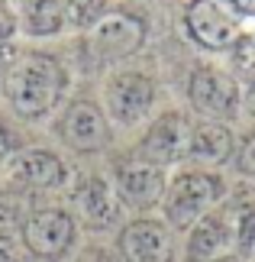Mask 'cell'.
Here are the masks:
<instances>
[{
	"label": "cell",
	"instance_id": "1",
	"mask_svg": "<svg viewBox=\"0 0 255 262\" xmlns=\"http://www.w3.org/2000/svg\"><path fill=\"white\" fill-rule=\"evenodd\" d=\"M7 104L26 120H39L52 114L55 104L65 94V68L52 55L29 52L16 62H10L4 75Z\"/></svg>",
	"mask_w": 255,
	"mask_h": 262
},
{
	"label": "cell",
	"instance_id": "2",
	"mask_svg": "<svg viewBox=\"0 0 255 262\" xmlns=\"http://www.w3.org/2000/svg\"><path fill=\"white\" fill-rule=\"evenodd\" d=\"M226 185L213 172H181L171 185L165 188L161 207L165 220L175 230H191L200 217H207L213 207L223 201Z\"/></svg>",
	"mask_w": 255,
	"mask_h": 262
},
{
	"label": "cell",
	"instance_id": "3",
	"mask_svg": "<svg viewBox=\"0 0 255 262\" xmlns=\"http://www.w3.org/2000/svg\"><path fill=\"white\" fill-rule=\"evenodd\" d=\"M188 100L197 114L210 120H236L242 114V91L236 84V78L210 65H200L191 72Z\"/></svg>",
	"mask_w": 255,
	"mask_h": 262
},
{
	"label": "cell",
	"instance_id": "4",
	"mask_svg": "<svg viewBox=\"0 0 255 262\" xmlns=\"http://www.w3.org/2000/svg\"><path fill=\"white\" fill-rule=\"evenodd\" d=\"M184 26L191 39L210 52H226L236 49L242 39L239 19L229 13L220 0H191L184 10Z\"/></svg>",
	"mask_w": 255,
	"mask_h": 262
},
{
	"label": "cell",
	"instance_id": "5",
	"mask_svg": "<svg viewBox=\"0 0 255 262\" xmlns=\"http://www.w3.org/2000/svg\"><path fill=\"white\" fill-rule=\"evenodd\" d=\"M155 107V84L142 72H117L107 81V114L120 126L142 123Z\"/></svg>",
	"mask_w": 255,
	"mask_h": 262
},
{
	"label": "cell",
	"instance_id": "6",
	"mask_svg": "<svg viewBox=\"0 0 255 262\" xmlns=\"http://www.w3.org/2000/svg\"><path fill=\"white\" fill-rule=\"evenodd\" d=\"M191 133H194V123L184 114H175V110H171V114H161L155 123L149 126V133L142 136L139 159L158 165V168L175 165L181 159H188V152H191Z\"/></svg>",
	"mask_w": 255,
	"mask_h": 262
},
{
	"label": "cell",
	"instance_id": "7",
	"mask_svg": "<svg viewBox=\"0 0 255 262\" xmlns=\"http://www.w3.org/2000/svg\"><path fill=\"white\" fill-rule=\"evenodd\" d=\"M117 246L123 262H175V233L165 220H132L120 230Z\"/></svg>",
	"mask_w": 255,
	"mask_h": 262
},
{
	"label": "cell",
	"instance_id": "8",
	"mask_svg": "<svg viewBox=\"0 0 255 262\" xmlns=\"http://www.w3.org/2000/svg\"><path fill=\"white\" fill-rule=\"evenodd\" d=\"M58 136L75 152H100L110 146V123L107 114L94 100H71L58 120Z\"/></svg>",
	"mask_w": 255,
	"mask_h": 262
},
{
	"label": "cell",
	"instance_id": "9",
	"mask_svg": "<svg viewBox=\"0 0 255 262\" xmlns=\"http://www.w3.org/2000/svg\"><path fill=\"white\" fill-rule=\"evenodd\" d=\"M23 243L29 249V256H42V259L65 256L75 243V217L58 207L33 210L23 224Z\"/></svg>",
	"mask_w": 255,
	"mask_h": 262
},
{
	"label": "cell",
	"instance_id": "10",
	"mask_svg": "<svg viewBox=\"0 0 255 262\" xmlns=\"http://www.w3.org/2000/svg\"><path fill=\"white\" fill-rule=\"evenodd\" d=\"M142 39H146V23L132 13H107L90 29V46L107 62L132 55L142 46Z\"/></svg>",
	"mask_w": 255,
	"mask_h": 262
},
{
	"label": "cell",
	"instance_id": "11",
	"mask_svg": "<svg viewBox=\"0 0 255 262\" xmlns=\"http://www.w3.org/2000/svg\"><path fill=\"white\" fill-rule=\"evenodd\" d=\"M165 172L152 162L132 159L117 165V194L129 207H155L165 198Z\"/></svg>",
	"mask_w": 255,
	"mask_h": 262
},
{
	"label": "cell",
	"instance_id": "12",
	"mask_svg": "<svg viewBox=\"0 0 255 262\" xmlns=\"http://www.w3.org/2000/svg\"><path fill=\"white\" fill-rule=\"evenodd\" d=\"M10 178H13L16 188L26 191H52L65 181V162L55 152L29 149V152H19L10 162Z\"/></svg>",
	"mask_w": 255,
	"mask_h": 262
},
{
	"label": "cell",
	"instance_id": "13",
	"mask_svg": "<svg viewBox=\"0 0 255 262\" xmlns=\"http://www.w3.org/2000/svg\"><path fill=\"white\" fill-rule=\"evenodd\" d=\"M75 207L87 227H110L120 220V198L104 178H84L75 188Z\"/></svg>",
	"mask_w": 255,
	"mask_h": 262
},
{
	"label": "cell",
	"instance_id": "14",
	"mask_svg": "<svg viewBox=\"0 0 255 262\" xmlns=\"http://www.w3.org/2000/svg\"><path fill=\"white\" fill-rule=\"evenodd\" d=\"M233 243V227L229 220L210 210L207 217H200L197 224L188 230V259L191 262H210L226 253V246Z\"/></svg>",
	"mask_w": 255,
	"mask_h": 262
},
{
	"label": "cell",
	"instance_id": "15",
	"mask_svg": "<svg viewBox=\"0 0 255 262\" xmlns=\"http://www.w3.org/2000/svg\"><path fill=\"white\" fill-rule=\"evenodd\" d=\"M191 159H197L200 165H223L236 156V136H233L229 126L223 123H197L191 133Z\"/></svg>",
	"mask_w": 255,
	"mask_h": 262
},
{
	"label": "cell",
	"instance_id": "16",
	"mask_svg": "<svg viewBox=\"0 0 255 262\" xmlns=\"http://www.w3.org/2000/svg\"><path fill=\"white\" fill-rule=\"evenodd\" d=\"M65 23L62 0H26L23 7V29L29 36H52Z\"/></svg>",
	"mask_w": 255,
	"mask_h": 262
},
{
	"label": "cell",
	"instance_id": "17",
	"mask_svg": "<svg viewBox=\"0 0 255 262\" xmlns=\"http://www.w3.org/2000/svg\"><path fill=\"white\" fill-rule=\"evenodd\" d=\"M29 191L26 188H10L0 194V230H10V227H23L29 220Z\"/></svg>",
	"mask_w": 255,
	"mask_h": 262
},
{
	"label": "cell",
	"instance_id": "18",
	"mask_svg": "<svg viewBox=\"0 0 255 262\" xmlns=\"http://www.w3.org/2000/svg\"><path fill=\"white\" fill-rule=\"evenodd\" d=\"M62 10L75 26L94 29L107 16V0H62Z\"/></svg>",
	"mask_w": 255,
	"mask_h": 262
},
{
	"label": "cell",
	"instance_id": "19",
	"mask_svg": "<svg viewBox=\"0 0 255 262\" xmlns=\"http://www.w3.org/2000/svg\"><path fill=\"white\" fill-rule=\"evenodd\" d=\"M233 246H236V256L252 262L255 259V207H246L236 214V224H233Z\"/></svg>",
	"mask_w": 255,
	"mask_h": 262
},
{
	"label": "cell",
	"instance_id": "20",
	"mask_svg": "<svg viewBox=\"0 0 255 262\" xmlns=\"http://www.w3.org/2000/svg\"><path fill=\"white\" fill-rule=\"evenodd\" d=\"M236 168H239V175L255 178V129L236 146Z\"/></svg>",
	"mask_w": 255,
	"mask_h": 262
},
{
	"label": "cell",
	"instance_id": "21",
	"mask_svg": "<svg viewBox=\"0 0 255 262\" xmlns=\"http://www.w3.org/2000/svg\"><path fill=\"white\" fill-rule=\"evenodd\" d=\"M13 33H16V16L7 4H0V49H4V42H10Z\"/></svg>",
	"mask_w": 255,
	"mask_h": 262
},
{
	"label": "cell",
	"instance_id": "22",
	"mask_svg": "<svg viewBox=\"0 0 255 262\" xmlns=\"http://www.w3.org/2000/svg\"><path fill=\"white\" fill-rule=\"evenodd\" d=\"M0 262H19L16 259V239L10 233H0Z\"/></svg>",
	"mask_w": 255,
	"mask_h": 262
},
{
	"label": "cell",
	"instance_id": "23",
	"mask_svg": "<svg viewBox=\"0 0 255 262\" xmlns=\"http://www.w3.org/2000/svg\"><path fill=\"white\" fill-rule=\"evenodd\" d=\"M242 114H246L252 123H255V81L249 84V91L242 94Z\"/></svg>",
	"mask_w": 255,
	"mask_h": 262
},
{
	"label": "cell",
	"instance_id": "24",
	"mask_svg": "<svg viewBox=\"0 0 255 262\" xmlns=\"http://www.w3.org/2000/svg\"><path fill=\"white\" fill-rule=\"evenodd\" d=\"M78 262H117L113 256H110V253H104V249H87V253H81V259Z\"/></svg>",
	"mask_w": 255,
	"mask_h": 262
},
{
	"label": "cell",
	"instance_id": "25",
	"mask_svg": "<svg viewBox=\"0 0 255 262\" xmlns=\"http://www.w3.org/2000/svg\"><path fill=\"white\" fill-rule=\"evenodd\" d=\"M239 10H246V13H255V0H233Z\"/></svg>",
	"mask_w": 255,
	"mask_h": 262
},
{
	"label": "cell",
	"instance_id": "26",
	"mask_svg": "<svg viewBox=\"0 0 255 262\" xmlns=\"http://www.w3.org/2000/svg\"><path fill=\"white\" fill-rule=\"evenodd\" d=\"M210 262H246V259H239L236 253H223V256H217V259H210Z\"/></svg>",
	"mask_w": 255,
	"mask_h": 262
},
{
	"label": "cell",
	"instance_id": "27",
	"mask_svg": "<svg viewBox=\"0 0 255 262\" xmlns=\"http://www.w3.org/2000/svg\"><path fill=\"white\" fill-rule=\"evenodd\" d=\"M7 68H10V58H7V52H4V49H0V78L7 75Z\"/></svg>",
	"mask_w": 255,
	"mask_h": 262
},
{
	"label": "cell",
	"instance_id": "28",
	"mask_svg": "<svg viewBox=\"0 0 255 262\" xmlns=\"http://www.w3.org/2000/svg\"><path fill=\"white\" fill-rule=\"evenodd\" d=\"M19 262H55V259H42V256H26V259H19Z\"/></svg>",
	"mask_w": 255,
	"mask_h": 262
},
{
	"label": "cell",
	"instance_id": "29",
	"mask_svg": "<svg viewBox=\"0 0 255 262\" xmlns=\"http://www.w3.org/2000/svg\"><path fill=\"white\" fill-rule=\"evenodd\" d=\"M0 136H4V129H0Z\"/></svg>",
	"mask_w": 255,
	"mask_h": 262
},
{
	"label": "cell",
	"instance_id": "30",
	"mask_svg": "<svg viewBox=\"0 0 255 262\" xmlns=\"http://www.w3.org/2000/svg\"><path fill=\"white\" fill-rule=\"evenodd\" d=\"M252 262H255V259H252Z\"/></svg>",
	"mask_w": 255,
	"mask_h": 262
}]
</instances>
